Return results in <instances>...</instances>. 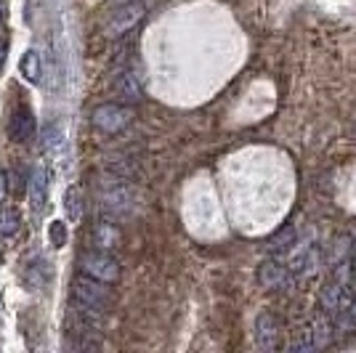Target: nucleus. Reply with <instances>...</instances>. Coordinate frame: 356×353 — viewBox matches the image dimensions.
Masks as SVG:
<instances>
[{"label":"nucleus","instance_id":"nucleus-12","mask_svg":"<svg viewBox=\"0 0 356 353\" xmlns=\"http://www.w3.org/2000/svg\"><path fill=\"white\" fill-rule=\"evenodd\" d=\"M346 303H348V295H346V287H343L341 281H335V284H330L325 287V293H322V311L325 313H341L346 309Z\"/></svg>","mask_w":356,"mask_h":353},{"label":"nucleus","instance_id":"nucleus-16","mask_svg":"<svg viewBox=\"0 0 356 353\" xmlns=\"http://www.w3.org/2000/svg\"><path fill=\"white\" fill-rule=\"evenodd\" d=\"M296 242V229L293 226H287V229H282L277 236H271V242H268V250L280 252V250H287L290 245Z\"/></svg>","mask_w":356,"mask_h":353},{"label":"nucleus","instance_id":"nucleus-7","mask_svg":"<svg viewBox=\"0 0 356 353\" xmlns=\"http://www.w3.org/2000/svg\"><path fill=\"white\" fill-rule=\"evenodd\" d=\"M8 136L19 144H27L35 136V115L30 112V106H16L11 122H8Z\"/></svg>","mask_w":356,"mask_h":353},{"label":"nucleus","instance_id":"nucleus-23","mask_svg":"<svg viewBox=\"0 0 356 353\" xmlns=\"http://www.w3.org/2000/svg\"><path fill=\"white\" fill-rule=\"evenodd\" d=\"M0 19H3V14H0Z\"/></svg>","mask_w":356,"mask_h":353},{"label":"nucleus","instance_id":"nucleus-13","mask_svg":"<svg viewBox=\"0 0 356 353\" xmlns=\"http://www.w3.org/2000/svg\"><path fill=\"white\" fill-rule=\"evenodd\" d=\"M19 72H22V77H24L27 83L38 85V83H40V74H43L40 56H38L35 51H27V54L22 56V61H19Z\"/></svg>","mask_w":356,"mask_h":353},{"label":"nucleus","instance_id":"nucleus-22","mask_svg":"<svg viewBox=\"0 0 356 353\" xmlns=\"http://www.w3.org/2000/svg\"><path fill=\"white\" fill-rule=\"evenodd\" d=\"M0 192H3V176H0Z\"/></svg>","mask_w":356,"mask_h":353},{"label":"nucleus","instance_id":"nucleus-18","mask_svg":"<svg viewBox=\"0 0 356 353\" xmlns=\"http://www.w3.org/2000/svg\"><path fill=\"white\" fill-rule=\"evenodd\" d=\"M67 213L70 215H77V205H74V192H67Z\"/></svg>","mask_w":356,"mask_h":353},{"label":"nucleus","instance_id":"nucleus-11","mask_svg":"<svg viewBox=\"0 0 356 353\" xmlns=\"http://www.w3.org/2000/svg\"><path fill=\"white\" fill-rule=\"evenodd\" d=\"M93 245L102 252H112L120 245V229L112 221H102L93 231Z\"/></svg>","mask_w":356,"mask_h":353},{"label":"nucleus","instance_id":"nucleus-14","mask_svg":"<svg viewBox=\"0 0 356 353\" xmlns=\"http://www.w3.org/2000/svg\"><path fill=\"white\" fill-rule=\"evenodd\" d=\"M22 226V218H19V210L16 207H6L0 213V239H11V236L19 231Z\"/></svg>","mask_w":356,"mask_h":353},{"label":"nucleus","instance_id":"nucleus-3","mask_svg":"<svg viewBox=\"0 0 356 353\" xmlns=\"http://www.w3.org/2000/svg\"><path fill=\"white\" fill-rule=\"evenodd\" d=\"M147 16V6L141 0H131V3H122L115 14L106 19L104 24V35L106 38H122L125 32H131Z\"/></svg>","mask_w":356,"mask_h":353},{"label":"nucleus","instance_id":"nucleus-10","mask_svg":"<svg viewBox=\"0 0 356 353\" xmlns=\"http://www.w3.org/2000/svg\"><path fill=\"white\" fill-rule=\"evenodd\" d=\"M115 93H118L122 101H128V104L138 101V96H141V83H138V74H136L134 69L120 72L118 80H115Z\"/></svg>","mask_w":356,"mask_h":353},{"label":"nucleus","instance_id":"nucleus-9","mask_svg":"<svg viewBox=\"0 0 356 353\" xmlns=\"http://www.w3.org/2000/svg\"><path fill=\"white\" fill-rule=\"evenodd\" d=\"M277 338H280V327H277V319L264 311L261 316H258V322H255V340H258V345L264 348V351H271V348H277Z\"/></svg>","mask_w":356,"mask_h":353},{"label":"nucleus","instance_id":"nucleus-1","mask_svg":"<svg viewBox=\"0 0 356 353\" xmlns=\"http://www.w3.org/2000/svg\"><path fill=\"white\" fill-rule=\"evenodd\" d=\"M102 207H104L106 215L112 218H122V215H131L136 207V194L128 183L122 181H106L104 189H102Z\"/></svg>","mask_w":356,"mask_h":353},{"label":"nucleus","instance_id":"nucleus-4","mask_svg":"<svg viewBox=\"0 0 356 353\" xmlns=\"http://www.w3.org/2000/svg\"><path fill=\"white\" fill-rule=\"evenodd\" d=\"M136 112L125 104H104L93 112V125L104 133H120L134 122Z\"/></svg>","mask_w":356,"mask_h":353},{"label":"nucleus","instance_id":"nucleus-2","mask_svg":"<svg viewBox=\"0 0 356 353\" xmlns=\"http://www.w3.org/2000/svg\"><path fill=\"white\" fill-rule=\"evenodd\" d=\"M74 300L90 311H104L112 303V293L106 290V281L93 279V277H80L74 279Z\"/></svg>","mask_w":356,"mask_h":353},{"label":"nucleus","instance_id":"nucleus-19","mask_svg":"<svg viewBox=\"0 0 356 353\" xmlns=\"http://www.w3.org/2000/svg\"><path fill=\"white\" fill-rule=\"evenodd\" d=\"M6 54H8V45H6V40H0V67L6 61Z\"/></svg>","mask_w":356,"mask_h":353},{"label":"nucleus","instance_id":"nucleus-6","mask_svg":"<svg viewBox=\"0 0 356 353\" xmlns=\"http://www.w3.org/2000/svg\"><path fill=\"white\" fill-rule=\"evenodd\" d=\"M290 279H293L290 265H282L277 258H268V261H264L261 268H258V281H261L264 287H268V290H280V287H284Z\"/></svg>","mask_w":356,"mask_h":353},{"label":"nucleus","instance_id":"nucleus-15","mask_svg":"<svg viewBox=\"0 0 356 353\" xmlns=\"http://www.w3.org/2000/svg\"><path fill=\"white\" fill-rule=\"evenodd\" d=\"M319 335H322L319 327H309V329L300 335V340L293 343V351H312V348H319V345L325 343V338H319Z\"/></svg>","mask_w":356,"mask_h":353},{"label":"nucleus","instance_id":"nucleus-5","mask_svg":"<svg viewBox=\"0 0 356 353\" xmlns=\"http://www.w3.org/2000/svg\"><path fill=\"white\" fill-rule=\"evenodd\" d=\"M80 268L83 274H88L93 279L102 281H118L120 279V263L109 255V252H88L80 258Z\"/></svg>","mask_w":356,"mask_h":353},{"label":"nucleus","instance_id":"nucleus-21","mask_svg":"<svg viewBox=\"0 0 356 353\" xmlns=\"http://www.w3.org/2000/svg\"><path fill=\"white\" fill-rule=\"evenodd\" d=\"M109 3H115V6H122V3H131V0H109Z\"/></svg>","mask_w":356,"mask_h":353},{"label":"nucleus","instance_id":"nucleus-20","mask_svg":"<svg viewBox=\"0 0 356 353\" xmlns=\"http://www.w3.org/2000/svg\"><path fill=\"white\" fill-rule=\"evenodd\" d=\"M348 316H351V322H356V300L348 306Z\"/></svg>","mask_w":356,"mask_h":353},{"label":"nucleus","instance_id":"nucleus-8","mask_svg":"<svg viewBox=\"0 0 356 353\" xmlns=\"http://www.w3.org/2000/svg\"><path fill=\"white\" fill-rule=\"evenodd\" d=\"M45 199H48V167L43 162H38L30 176V205L40 213L45 207Z\"/></svg>","mask_w":356,"mask_h":353},{"label":"nucleus","instance_id":"nucleus-17","mask_svg":"<svg viewBox=\"0 0 356 353\" xmlns=\"http://www.w3.org/2000/svg\"><path fill=\"white\" fill-rule=\"evenodd\" d=\"M48 239H51V247H64L67 242V226L61 221H54L48 229Z\"/></svg>","mask_w":356,"mask_h":353}]
</instances>
